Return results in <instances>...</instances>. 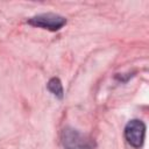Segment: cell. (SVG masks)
I'll list each match as a JSON object with an SVG mask.
<instances>
[{
	"instance_id": "cell-1",
	"label": "cell",
	"mask_w": 149,
	"mask_h": 149,
	"mask_svg": "<svg viewBox=\"0 0 149 149\" xmlns=\"http://www.w3.org/2000/svg\"><path fill=\"white\" fill-rule=\"evenodd\" d=\"M62 143L65 149H93L95 146L92 137L70 127L63 129Z\"/></svg>"
},
{
	"instance_id": "cell-2",
	"label": "cell",
	"mask_w": 149,
	"mask_h": 149,
	"mask_svg": "<svg viewBox=\"0 0 149 149\" xmlns=\"http://www.w3.org/2000/svg\"><path fill=\"white\" fill-rule=\"evenodd\" d=\"M28 23L34 26V27L56 31V30L61 29L66 23V20H65V17H63L58 14L47 13V14H40V15L30 17L28 20Z\"/></svg>"
},
{
	"instance_id": "cell-4",
	"label": "cell",
	"mask_w": 149,
	"mask_h": 149,
	"mask_svg": "<svg viewBox=\"0 0 149 149\" xmlns=\"http://www.w3.org/2000/svg\"><path fill=\"white\" fill-rule=\"evenodd\" d=\"M48 90L57 98H63V86L58 78H51L48 81Z\"/></svg>"
},
{
	"instance_id": "cell-3",
	"label": "cell",
	"mask_w": 149,
	"mask_h": 149,
	"mask_svg": "<svg viewBox=\"0 0 149 149\" xmlns=\"http://www.w3.org/2000/svg\"><path fill=\"white\" fill-rule=\"evenodd\" d=\"M144 134L146 126L141 120H132L125 128V137L127 142L135 148H140L143 144Z\"/></svg>"
}]
</instances>
